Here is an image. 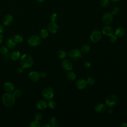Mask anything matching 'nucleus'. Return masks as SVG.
Returning <instances> with one entry per match:
<instances>
[{
    "instance_id": "11",
    "label": "nucleus",
    "mask_w": 127,
    "mask_h": 127,
    "mask_svg": "<svg viewBox=\"0 0 127 127\" xmlns=\"http://www.w3.org/2000/svg\"><path fill=\"white\" fill-rule=\"evenodd\" d=\"M102 31L103 34L106 36H109L113 35L114 33L113 27L108 25H107L106 26H105L104 27H103V28H102Z\"/></svg>"
},
{
    "instance_id": "18",
    "label": "nucleus",
    "mask_w": 127,
    "mask_h": 127,
    "mask_svg": "<svg viewBox=\"0 0 127 127\" xmlns=\"http://www.w3.org/2000/svg\"><path fill=\"white\" fill-rule=\"evenodd\" d=\"M16 43L14 41L13 39L9 38L6 41V45L7 48L9 49H14L16 46Z\"/></svg>"
},
{
    "instance_id": "8",
    "label": "nucleus",
    "mask_w": 127,
    "mask_h": 127,
    "mask_svg": "<svg viewBox=\"0 0 127 127\" xmlns=\"http://www.w3.org/2000/svg\"><path fill=\"white\" fill-rule=\"evenodd\" d=\"M81 57V52L76 49H72L69 53V58L73 61H76L79 60Z\"/></svg>"
},
{
    "instance_id": "1",
    "label": "nucleus",
    "mask_w": 127,
    "mask_h": 127,
    "mask_svg": "<svg viewBox=\"0 0 127 127\" xmlns=\"http://www.w3.org/2000/svg\"><path fill=\"white\" fill-rule=\"evenodd\" d=\"M15 96L13 93L8 92L4 93L2 96V102L3 105L8 108L12 107L15 103Z\"/></svg>"
},
{
    "instance_id": "16",
    "label": "nucleus",
    "mask_w": 127,
    "mask_h": 127,
    "mask_svg": "<svg viewBox=\"0 0 127 127\" xmlns=\"http://www.w3.org/2000/svg\"><path fill=\"white\" fill-rule=\"evenodd\" d=\"M4 90L8 92H10L14 90V86L13 84L10 82H6L3 86Z\"/></svg>"
},
{
    "instance_id": "2",
    "label": "nucleus",
    "mask_w": 127,
    "mask_h": 127,
    "mask_svg": "<svg viewBox=\"0 0 127 127\" xmlns=\"http://www.w3.org/2000/svg\"><path fill=\"white\" fill-rule=\"evenodd\" d=\"M20 65L22 68H27L30 67L33 64V59L32 56L28 54L22 56L20 61Z\"/></svg>"
},
{
    "instance_id": "33",
    "label": "nucleus",
    "mask_w": 127,
    "mask_h": 127,
    "mask_svg": "<svg viewBox=\"0 0 127 127\" xmlns=\"http://www.w3.org/2000/svg\"><path fill=\"white\" fill-rule=\"evenodd\" d=\"M57 19H58V15L56 13H53L51 15L50 19L52 21L55 22Z\"/></svg>"
},
{
    "instance_id": "30",
    "label": "nucleus",
    "mask_w": 127,
    "mask_h": 127,
    "mask_svg": "<svg viewBox=\"0 0 127 127\" xmlns=\"http://www.w3.org/2000/svg\"><path fill=\"white\" fill-rule=\"evenodd\" d=\"M48 105L49 106L50 108L52 109H54L56 108L57 105H56V103L54 101H51L49 102Z\"/></svg>"
},
{
    "instance_id": "6",
    "label": "nucleus",
    "mask_w": 127,
    "mask_h": 127,
    "mask_svg": "<svg viewBox=\"0 0 127 127\" xmlns=\"http://www.w3.org/2000/svg\"><path fill=\"white\" fill-rule=\"evenodd\" d=\"M28 42L30 46L35 47L41 44V40L38 36L32 35L29 38Z\"/></svg>"
},
{
    "instance_id": "29",
    "label": "nucleus",
    "mask_w": 127,
    "mask_h": 127,
    "mask_svg": "<svg viewBox=\"0 0 127 127\" xmlns=\"http://www.w3.org/2000/svg\"><path fill=\"white\" fill-rule=\"evenodd\" d=\"M120 11V9L119 7L117 6H115L114 7H113L112 10H111V13L114 15H116L117 14H118L119 13Z\"/></svg>"
},
{
    "instance_id": "34",
    "label": "nucleus",
    "mask_w": 127,
    "mask_h": 127,
    "mask_svg": "<svg viewBox=\"0 0 127 127\" xmlns=\"http://www.w3.org/2000/svg\"><path fill=\"white\" fill-rule=\"evenodd\" d=\"M87 84L89 85H92L95 82V79L92 77H89L87 78V80H86Z\"/></svg>"
},
{
    "instance_id": "17",
    "label": "nucleus",
    "mask_w": 127,
    "mask_h": 127,
    "mask_svg": "<svg viewBox=\"0 0 127 127\" xmlns=\"http://www.w3.org/2000/svg\"><path fill=\"white\" fill-rule=\"evenodd\" d=\"M126 33V30L123 27H119L116 29L115 34L117 37H123Z\"/></svg>"
},
{
    "instance_id": "31",
    "label": "nucleus",
    "mask_w": 127,
    "mask_h": 127,
    "mask_svg": "<svg viewBox=\"0 0 127 127\" xmlns=\"http://www.w3.org/2000/svg\"><path fill=\"white\" fill-rule=\"evenodd\" d=\"M8 52V49L6 47H1L0 49V53L2 55H5Z\"/></svg>"
},
{
    "instance_id": "3",
    "label": "nucleus",
    "mask_w": 127,
    "mask_h": 127,
    "mask_svg": "<svg viewBox=\"0 0 127 127\" xmlns=\"http://www.w3.org/2000/svg\"><path fill=\"white\" fill-rule=\"evenodd\" d=\"M42 95L44 99L46 100H50L54 96L55 91L52 87H47L43 89Z\"/></svg>"
},
{
    "instance_id": "21",
    "label": "nucleus",
    "mask_w": 127,
    "mask_h": 127,
    "mask_svg": "<svg viewBox=\"0 0 127 127\" xmlns=\"http://www.w3.org/2000/svg\"><path fill=\"white\" fill-rule=\"evenodd\" d=\"M90 50V47L87 44L83 45L81 48V52L82 53L85 54L88 53Z\"/></svg>"
},
{
    "instance_id": "38",
    "label": "nucleus",
    "mask_w": 127,
    "mask_h": 127,
    "mask_svg": "<svg viewBox=\"0 0 127 127\" xmlns=\"http://www.w3.org/2000/svg\"><path fill=\"white\" fill-rule=\"evenodd\" d=\"M40 77H45L46 76V72L45 71H42L40 73Z\"/></svg>"
},
{
    "instance_id": "7",
    "label": "nucleus",
    "mask_w": 127,
    "mask_h": 127,
    "mask_svg": "<svg viewBox=\"0 0 127 127\" xmlns=\"http://www.w3.org/2000/svg\"><path fill=\"white\" fill-rule=\"evenodd\" d=\"M113 19V15L109 12H107L104 13L102 17V22L104 25L110 24Z\"/></svg>"
},
{
    "instance_id": "42",
    "label": "nucleus",
    "mask_w": 127,
    "mask_h": 127,
    "mask_svg": "<svg viewBox=\"0 0 127 127\" xmlns=\"http://www.w3.org/2000/svg\"><path fill=\"white\" fill-rule=\"evenodd\" d=\"M2 40H3V37H2V35L0 34V44L1 43V42H2Z\"/></svg>"
},
{
    "instance_id": "40",
    "label": "nucleus",
    "mask_w": 127,
    "mask_h": 127,
    "mask_svg": "<svg viewBox=\"0 0 127 127\" xmlns=\"http://www.w3.org/2000/svg\"><path fill=\"white\" fill-rule=\"evenodd\" d=\"M120 127H127V123H122V124H121V125H120Z\"/></svg>"
},
{
    "instance_id": "35",
    "label": "nucleus",
    "mask_w": 127,
    "mask_h": 127,
    "mask_svg": "<svg viewBox=\"0 0 127 127\" xmlns=\"http://www.w3.org/2000/svg\"><path fill=\"white\" fill-rule=\"evenodd\" d=\"M13 94L15 97H19L21 95V91L19 89H16L13 92Z\"/></svg>"
},
{
    "instance_id": "36",
    "label": "nucleus",
    "mask_w": 127,
    "mask_h": 127,
    "mask_svg": "<svg viewBox=\"0 0 127 127\" xmlns=\"http://www.w3.org/2000/svg\"><path fill=\"white\" fill-rule=\"evenodd\" d=\"M42 119V115L41 113H38L37 114H36V115H35V119L36 121H40Z\"/></svg>"
},
{
    "instance_id": "32",
    "label": "nucleus",
    "mask_w": 127,
    "mask_h": 127,
    "mask_svg": "<svg viewBox=\"0 0 127 127\" xmlns=\"http://www.w3.org/2000/svg\"><path fill=\"white\" fill-rule=\"evenodd\" d=\"M117 41V36L116 35H114L113 34L110 36V41L112 43H115Z\"/></svg>"
},
{
    "instance_id": "12",
    "label": "nucleus",
    "mask_w": 127,
    "mask_h": 127,
    "mask_svg": "<svg viewBox=\"0 0 127 127\" xmlns=\"http://www.w3.org/2000/svg\"><path fill=\"white\" fill-rule=\"evenodd\" d=\"M87 84V81L83 78H80L78 79L76 83V86L78 89H83L85 88Z\"/></svg>"
},
{
    "instance_id": "37",
    "label": "nucleus",
    "mask_w": 127,
    "mask_h": 127,
    "mask_svg": "<svg viewBox=\"0 0 127 127\" xmlns=\"http://www.w3.org/2000/svg\"><path fill=\"white\" fill-rule=\"evenodd\" d=\"M83 65L86 68H90L91 66V64L90 62L86 61L83 63Z\"/></svg>"
},
{
    "instance_id": "22",
    "label": "nucleus",
    "mask_w": 127,
    "mask_h": 127,
    "mask_svg": "<svg viewBox=\"0 0 127 127\" xmlns=\"http://www.w3.org/2000/svg\"><path fill=\"white\" fill-rule=\"evenodd\" d=\"M58 56L61 59H64L66 57V53L64 50H60L58 53Z\"/></svg>"
},
{
    "instance_id": "44",
    "label": "nucleus",
    "mask_w": 127,
    "mask_h": 127,
    "mask_svg": "<svg viewBox=\"0 0 127 127\" xmlns=\"http://www.w3.org/2000/svg\"><path fill=\"white\" fill-rule=\"evenodd\" d=\"M39 3H42L45 0H36Z\"/></svg>"
},
{
    "instance_id": "5",
    "label": "nucleus",
    "mask_w": 127,
    "mask_h": 127,
    "mask_svg": "<svg viewBox=\"0 0 127 127\" xmlns=\"http://www.w3.org/2000/svg\"><path fill=\"white\" fill-rule=\"evenodd\" d=\"M102 38V34L101 31L98 30H94L91 34L90 39L93 43H97Z\"/></svg>"
},
{
    "instance_id": "15",
    "label": "nucleus",
    "mask_w": 127,
    "mask_h": 127,
    "mask_svg": "<svg viewBox=\"0 0 127 127\" xmlns=\"http://www.w3.org/2000/svg\"><path fill=\"white\" fill-rule=\"evenodd\" d=\"M36 108L39 110H44L48 106L47 102L43 100H41L38 101L36 104Z\"/></svg>"
},
{
    "instance_id": "26",
    "label": "nucleus",
    "mask_w": 127,
    "mask_h": 127,
    "mask_svg": "<svg viewBox=\"0 0 127 127\" xmlns=\"http://www.w3.org/2000/svg\"><path fill=\"white\" fill-rule=\"evenodd\" d=\"M50 122L51 124V126L53 127L58 126L57 124V119L55 116H52L50 118Z\"/></svg>"
},
{
    "instance_id": "43",
    "label": "nucleus",
    "mask_w": 127,
    "mask_h": 127,
    "mask_svg": "<svg viewBox=\"0 0 127 127\" xmlns=\"http://www.w3.org/2000/svg\"><path fill=\"white\" fill-rule=\"evenodd\" d=\"M52 127L51 125H50L49 124H46L42 126V127Z\"/></svg>"
},
{
    "instance_id": "41",
    "label": "nucleus",
    "mask_w": 127,
    "mask_h": 127,
    "mask_svg": "<svg viewBox=\"0 0 127 127\" xmlns=\"http://www.w3.org/2000/svg\"><path fill=\"white\" fill-rule=\"evenodd\" d=\"M113 110L112 109V108H110L108 110V113L109 114H112V113H113Z\"/></svg>"
},
{
    "instance_id": "4",
    "label": "nucleus",
    "mask_w": 127,
    "mask_h": 127,
    "mask_svg": "<svg viewBox=\"0 0 127 127\" xmlns=\"http://www.w3.org/2000/svg\"><path fill=\"white\" fill-rule=\"evenodd\" d=\"M106 104L109 108L115 107L119 102V98L116 95H110L106 99Z\"/></svg>"
},
{
    "instance_id": "13",
    "label": "nucleus",
    "mask_w": 127,
    "mask_h": 127,
    "mask_svg": "<svg viewBox=\"0 0 127 127\" xmlns=\"http://www.w3.org/2000/svg\"><path fill=\"white\" fill-rule=\"evenodd\" d=\"M29 78L33 81L36 82L38 81L40 78V75L36 71H31L28 74Z\"/></svg>"
},
{
    "instance_id": "39",
    "label": "nucleus",
    "mask_w": 127,
    "mask_h": 127,
    "mask_svg": "<svg viewBox=\"0 0 127 127\" xmlns=\"http://www.w3.org/2000/svg\"><path fill=\"white\" fill-rule=\"evenodd\" d=\"M4 30L3 26L1 24H0V33H2Z\"/></svg>"
},
{
    "instance_id": "27",
    "label": "nucleus",
    "mask_w": 127,
    "mask_h": 127,
    "mask_svg": "<svg viewBox=\"0 0 127 127\" xmlns=\"http://www.w3.org/2000/svg\"><path fill=\"white\" fill-rule=\"evenodd\" d=\"M100 5L103 7H106L110 3L109 0H100Z\"/></svg>"
},
{
    "instance_id": "14",
    "label": "nucleus",
    "mask_w": 127,
    "mask_h": 127,
    "mask_svg": "<svg viewBox=\"0 0 127 127\" xmlns=\"http://www.w3.org/2000/svg\"><path fill=\"white\" fill-rule=\"evenodd\" d=\"M13 20V16L11 14H7L5 16L3 20V24L5 26H9L12 23Z\"/></svg>"
},
{
    "instance_id": "25",
    "label": "nucleus",
    "mask_w": 127,
    "mask_h": 127,
    "mask_svg": "<svg viewBox=\"0 0 127 127\" xmlns=\"http://www.w3.org/2000/svg\"><path fill=\"white\" fill-rule=\"evenodd\" d=\"M40 37L43 39L46 38L48 36V31L45 29L41 30L40 32Z\"/></svg>"
},
{
    "instance_id": "19",
    "label": "nucleus",
    "mask_w": 127,
    "mask_h": 127,
    "mask_svg": "<svg viewBox=\"0 0 127 127\" xmlns=\"http://www.w3.org/2000/svg\"><path fill=\"white\" fill-rule=\"evenodd\" d=\"M95 110L98 113H103L106 111V107L104 104L100 103L95 106Z\"/></svg>"
},
{
    "instance_id": "10",
    "label": "nucleus",
    "mask_w": 127,
    "mask_h": 127,
    "mask_svg": "<svg viewBox=\"0 0 127 127\" xmlns=\"http://www.w3.org/2000/svg\"><path fill=\"white\" fill-rule=\"evenodd\" d=\"M62 66L63 68L67 71H70L72 69L73 67V64L71 61L68 59L64 60L62 63Z\"/></svg>"
},
{
    "instance_id": "9",
    "label": "nucleus",
    "mask_w": 127,
    "mask_h": 127,
    "mask_svg": "<svg viewBox=\"0 0 127 127\" xmlns=\"http://www.w3.org/2000/svg\"><path fill=\"white\" fill-rule=\"evenodd\" d=\"M47 28L48 31L52 34H55L57 33L59 30L58 25L55 22L53 21H51L48 24Z\"/></svg>"
},
{
    "instance_id": "23",
    "label": "nucleus",
    "mask_w": 127,
    "mask_h": 127,
    "mask_svg": "<svg viewBox=\"0 0 127 127\" xmlns=\"http://www.w3.org/2000/svg\"><path fill=\"white\" fill-rule=\"evenodd\" d=\"M13 39L16 43H21L23 40V38L22 36L19 34L15 35V36H14Z\"/></svg>"
},
{
    "instance_id": "24",
    "label": "nucleus",
    "mask_w": 127,
    "mask_h": 127,
    "mask_svg": "<svg viewBox=\"0 0 127 127\" xmlns=\"http://www.w3.org/2000/svg\"><path fill=\"white\" fill-rule=\"evenodd\" d=\"M67 78L70 80H74L76 78L75 74L72 71H69L66 74Z\"/></svg>"
},
{
    "instance_id": "45",
    "label": "nucleus",
    "mask_w": 127,
    "mask_h": 127,
    "mask_svg": "<svg viewBox=\"0 0 127 127\" xmlns=\"http://www.w3.org/2000/svg\"><path fill=\"white\" fill-rule=\"evenodd\" d=\"M111 0L113 2H117L120 1L121 0Z\"/></svg>"
},
{
    "instance_id": "20",
    "label": "nucleus",
    "mask_w": 127,
    "mask_h": 127,
    "mask_svg": "<svg viewBox=\"0 0 127 127\" xmlns=\"http://www.w3.org/2000/svg\"><path fill=\"white\" fill-rule=\"evenodd\" d=\"M20 53L18 51H14L11 54V58L13 61H17L20 58Z\"/></svg>"
},
{
    "instance_id": "28",
    "label": "nucleus",
    "mask_w": 127,
    "mask_h": 127,
    "mask_svg": "<svg viewBox=\"0 0 127 127\" xmlns=\"http://www.w3.org/2000/svg\"><path fill=\"white\" fill-rule=\"evenodd\" d=\"M40 126L41 125L39 121L36 120L32 122L29 125L30 127H40Z\"/></svg>"
}]
</instances>
